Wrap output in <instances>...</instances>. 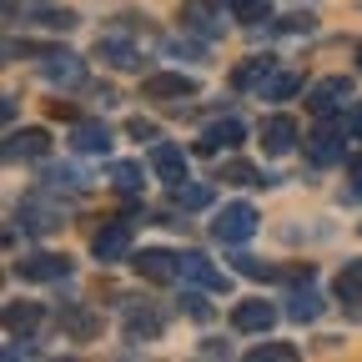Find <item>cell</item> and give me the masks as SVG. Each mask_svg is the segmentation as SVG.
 I'll list each match as a JSON object with an SVG mask.
<instances>
[{"label":"cell","instance_id":"cell-1","mask_svg":"<svg viewBox=\"0 0 362 362\" xmlns=\"http://www.w3.org/2000/svg\"><path fill=\"white\" fill-rule=\"evenodd\" d=\"M257 206L252 202H226L221 211H216V221H211V242H221V247H242V242H252L257 237Z\"/></svg>","mask_w":362,"mask_h":362},{"label":"cell","instance_id":"cell-2","mask_svg":"<svg viewBox=\"0 0 362 362\" xmlns=\"http://www.w3.org/2000/svg\"><path fill=\"white\" fill-rule=\"evenodd\" d=\"M16 216H21V226L25 232H35V237H51V232H61L66 226V202H56V197H25L21 206H16Z\"/></svg>","mask_w":362,"mask_h":362},{"label":"cell","instance_id":"cell-3","mask_svg":"<svg viewBox=\"0 0 362 362\" xmlns=\"http://www.w3.org/2000/svg\"><path fill=\"white\" fill-rule=\"evenodd\" d=\"M347 106H352V81L347 76H322L317 86H307V111L317 121H327V116H337Z\"/></svg>","mask_w":362,"mask_h":362},{"label":"cell","instance_id":"cell-4","mask_svg":"<svg viewBox=\"0 0 362 362\" xmlns=\"http://www.w3.org/2000/svg\"><path fill=\"white\" fill-rule=\"evenodd\" d=\"M197 76H187V71H156V76H146L141 81V96L146 101H166V106H176V101H197Z\"/></svg>","mask_w":362,"mask_h":362},{"label":"cell","instance_id":"cell-5","mask_svg":"<svg viewBox=\"0 0 362 362\" xmlns=\"http://www.w3.org/2000/svg\"><path fill=\"white\" fill-rule=\"evenodd\" d=\"M342 156H347V126H337V121L327 116L322 126L307 136V161H312V166H337Z\"/></svg>","mask_w":362,"mask_h":362},{"label":"cell","instance_id":"cell-6","mask_svg":"<svg viewBox=\"0 0 362 362\" xmlns=\"http://www.w3.org/2000/svg\"><path fill=\"white\" fill-rule=\"evenodd\" d=\"M40 76L51 86H81L86 81V61L66 45H51V51H40Z\"/></svg>","mask_w":362,"mask_h":362},{"label":"cell","instance_id":"cell-7","mask_svg":"<svg viewBox=\"0 0 362 362\" xmlns=\"http://www.w3.org/2000/svg\"><path fill=\"white\" fill-rule=\"evenodd\" d=\"M131 267H136V277H146V282H176V277H181V257L166 252V247L131 252Z\"/></svg>","mask_w":362,"mask_h":362},{"label":"cell","instance_id":"cell-8","mask_svg":"<svg viewBox=\"0 0 362 362\" xmlns=\"http://www.w3.org/2000/svg\"><path fill=\"white\" fill-rule=\"evenodd\" d=\"M16 277H25V282H66V277H71V257H61V252L21 257V262H16Z\"/></svg>","mask_w":362,"mask_h":362},{"label":"cell","instance_id":"cell-9","mask_svg":"<svg viewBox=\"0 0 362 362\" xmlns=\"http://www.w3.org/2000/svg\"><path fill=\"white\" fill-rule=\"evenodd\" d=\"M90 257L96 262H126L131 257V221H106L96 237H90Z\"/></svg>","mask_w":362,"mask_h":362},{"label":"cell","instance_id":"cell-10","mask_svg":"<svg viewBox=\"0 0 362 362\" xmlns=\"http://www.w3.org/2000/svg\"><path fill=\"white\" fill-rule=\"evenodd\" d=\"M111 126L106 121H96V116H81V121H71V146L81 151V156H106L111 151Z\"/></svg>","mask_w":362,"mask_h":362},{"label":"cell","instance_id":"cell-11","mask_svg":"<svg viewBox=\"0 0 362 362\" xmlns=\"http://www.w3.org/2000/svg\"><path fill=\"white\" fill-rule=\"evenodd\" d=\"M242 141H247V126H242V116H221V121H211V126L202 131L197 151H202V156H216L221 146L232 151V146H242Z\"/></svg>","mask_w":362,"mask_h":362},{"label":"cell","instance_id":"cell-12","mask_svg":"<svg viewBox=\"0 0 362 362\" xmlns=\"http://www.w3.org/2000/svg\"><path fill=\"white\" fill-rule=\"evenodd\" d=\"M181 277L192 287H206V292H226V272L206 252H181Z\"/></svg>","mask_w":362,"mask_h":362},{"label":"cell","instance_id":"cell-13","mask_svg":"<svg viewBox=\"0 0 362 362\" xmlns=\"http://www.w3.org/2000/svg\"><path fill=\"white\" fill-rule=\"evenodd\" d=\"M151 171H156V181H166V187H181V181H187V151L176 141H156L151 146Z\"/></svg>","mask_w":362,"mask_h":362},{"label":"cell","instance_id":"cell-14","mask_svg":"<svg viewBox=\"0 0 362 362\" xmlns=\"http://www.w3.org/2000/svg\"><path fill=\"white\" fill-rule=\"evenodd\" d=\"M161 327H166V317L156 307L126 302V342H151V337H161Z\"/></svg>","mask_w":362,"mask_h":362},{"label":"cell","instance_id":"cell-15","mask_svg":"<svg viewBox=\"0 0 362 362\" xmlns=\"http://www.w3.org/2000/svg\"><path fill=\"white\" fill-rule=\"evenodd\" d=\"M45 151H51V136H45L40 126L11 131V136H6V161H40Z\"/></svg>","mask_w":362,"mask_h":362},{"label":"cell","instance_id":"cell-16","mask_svg":"<svg viewBox=\"0 0 362 362\" xmlns=\"http://www.w3.org/2000/svg\"><path fill=\"white\" fill-rule=\"evenodd\" d=\"M226 11H232L226 0H187V16L181 21H187L192 30H202V35H221L226 21H211V16H226Z\"/></svg>","mask_w":362,"mask_h":362},{"label":"cell","instance_id":"cell-17","mask_svg":"<svg viewBox=\"0 0 362 362\" xmlns=\"http://www.w3.org/2000/svg\"><path fill=\"white\" fill-rule=\"evenodd\" d=\"M262 146H267V156H287L297 146V121L292 116H267L262 121Z\"/></svg>","mask_w":362,"mask_h":362},{"label":"cell","instance_id":"cell-18","mask_svg":"<svg viewBox=\"0 0 362 362\" xmlns=\"http://www.w3.org/2000/svg\"><path fill=\"white\" fill-rule=\"evenodd\" d=\"M272 322H277V307L262 302V297L237 302V312H232V327H237V332H267Z\"/></svg>","mask_w":362,"mask_h":362},{"label":"cell","instance_id":"cell-19","mask_svg":"<svg viewBox=\"0 0 362 362\" xmlns=\"http://www.w3.org/2000/svg\"><path fill=\"white\" fill-rule=\"evenodd\" d=\"M337 297H342V312L352 317V322H362V257L342 267V277H337Z\"/></svg>","mask_w":362,"mask_h":362},{"label":"cell","instance_id":"cell-20","mask_svg":"<svg viewBox=\"0 0 362 362\" xmlns=\"http://www.w3.org/2000/svg\"><path fill=\"white\" fill-rule=\"evenodd\" d=\"M96 61H106L116 71H136V66H141V51H136L131 40H121V35H101L96 40Z\"/></svg>","mask_w":362,"mask_h":362},{"label":"cell","instance_id":"cell-21","mask_svg":"<svg viewBox=\"0 0 362 362\" xmlns=\"http://www.w3.org/2000/svg\"><path fill=\"white\" fill-rule=\"evenodd\" d=\"M45 322V307L40 302H6V332L11 337H30Z\"/></svg>","mask_w":362,"mask_h":362},{"label":"cell","instance_id":"cell-22","mask_svg":"<svg viewBox=\"0 0 362 362\" xmlns=\"http://www.w3.org/2000/svg\"><path fill=\"white\" fill-rule=\"evenodd\" d=\"M287 317H292V322H317V317H322V292H317L312 282L307 287H297V292H287V307H282Z\"/></svg>","mask_w":362,"mask_h":362},{"label":"cell","instance_id":"cell-23","mask_svg":"<svg viewBox=\"0 0 362 362\" xmlns=\"http://www.w3.org/2000/svg\"><path fill=\"white\" fill-rule=\"evenodd\" d=\"M61 332L76 337V342H90L101 332V317L90 312V307H61Z\"/></svg>","mask_w":362,"mask_h":362},{"label":"cell","instance_id":"cell-24","mask_svg":"<svg viewBox=\"0 0 362 362\" xmlns=\"http://www.w3.org/2000/svg\"><path fill=\"white\" fill-rule=\"evenodd\" d=\"M297 90H302V76H297V71H272V76L257 86V96H262V101H292Z\"/></svg>","mask_w":362,"mask_h":362},{"label":"cell","instance_id":"cell-25","mask_svg":"<svg viewBox=\"0 0 362 362\" xmlns=\"http://www.w3.org/2000/svg\"><path fill=\"white\" fill-rule=\"evenodd\" d=\"M171 202L181 206V211H206L211 206V187H206V181H181V187H171Z\"/></svg>","mask_w":362,"mask_h":362},{"label":"cell","instance_id":"cell-26","mask_svg":"<svg viewBox=\"0 0 362 362\" xmlns=\"http://www.w3.org/2000/svg\"><path fill=\"white\" fill-rule=\"evenodd\" d=\"M221 181H232V187H277L282 176H262L252 161H226L221 166Z\"/></svg>","mask_w":362,"mask_h":362},{"label":"cell","instance_id":"cell-27","mask_svg":"<svg viewBox=\"0 0 362 362\" xmlns=\"http://www.w3.org/2000/svg\"><path fill=\"white\" fill-rule=\"evenodd\" d=\"M45 192H86V176L76 166H45Z\"/></svg>","mask_w":362,"mask_h":362},{"label":"cell","instance_id":"cell-28","mask_svg":"<svg viewBox=\"0 0 362 362\" xmlns=\"http://www.w3.org/2000/svg\"><path fill=\"white\" fill-rule=\"evenodd\" d=\"M30 16H35V25H45V30H76V25H81V16H76V11H61V6H35Z\"/></svg>","mask_w":362,"mask_h":362},{"label":"cell","instance_id":"cell-29","mask_svg":"<svg viewBox=\"0 0 362 362\" xmlns=\"http://www.w3.org/2000/svg\"><path fill=\"white\" fill-rule=\"evenodd\" d=\"M106 176H111V187H116V192H141V181H146V171L136 166V161H111Z\"/></svg>","mask_w":362,"mask_h":362},{"label":"cell","instance_id":"cell-30","mask_svg":"<svg viewBox=\"0 0 362 362\" xmlns=\"http://www.w3.org/2000/svg\"><path fill=\"white\" fill-rule=\"evenodd\" d=\"M226 6H232V16H237L242 25H257V21L272 16V0H226Z\"/></svg>","mask_w":362,"mask_h":362},{"label":"cell","instance_id":"cell-31","mask_svg":"<svg viewBox=\"0 0 362 362\" xmlns=\"http://www.w3.org/2000/svg\"><path fill=\"white\" fill-rule=\"evenodd\" d=\"M252 362H297V347L292 342H262V347H252Z\"/></svg>","mask_w":362,"mask_h":362},{"label":"cell","instance_id":"cell-32","mask_svg":"<svg viewBox=\"0 0 362 362\" xmlns=\"http://www.w3.org/2000/svg\"><path fill=\"white\" fill-rule=\"evenodd\" d=\"M272 76V56H252L242 71H237V86H262Z\"/></svg>","mask_w":362,"mask_h":362},{"label":"cell","instance_id":"cell-33","mask_svg":"<svg viewBox=\"0 0 362 362\" xmlns=\"http://www.w3.org/2000/svg\"><path fill=\"white\" fill-rule=\"evenodd\" d=\"M202 292H206V287H202ZM202 292H187V297H181V312L197 317V322H211V302H206Z\"/></svg>","mask_w":362,"mask_h":362},{"label":"cell","instance_id":"cell-34","mask_svg":"<svg viewBox=\"0 0 362 362\" xmlns=\"http://www.w3.org/2000/svg\"><path fill=\"white\" fill-rule=\"evenodd\" d=\"M126 136H136V141H161V126L146 121V116H131L126 121Z\"/></svg>","mask_w":362,"mask_h":362},{"label":"cell","instance_id":"cell-35","mask_svg":"<svg viewBox=\"0 0 362 362\" xmlns=\"http://www.w3.org/2000/svg\"><path fill=\"white\" fill-rule=\"evenodd\" d=\"M237 272H242V277H282V272L267 267L262 257H237Z\"/></svg>","mask_w":362,"mask_h":362},{"label":"cell","instance_id":"cell-36","mask_svg":"<svg viewBox=\"0 0 362 362\" xmlns=\"http://www.w3.org/2000/svg\"><path fill=\"white\" fill-rule=\"evenodd\" d=\"M347 181H352V187H347V197H362V151L347 161Z\"/></svg>","mask_w":362,"mask_h":362},{"label":"cell","instance_id":"cell-37","mask_svg":"<svg viewBox=\"0 0 362 362\" xmlns=\"http://www.w3.org/2000/svg\"><path fill=\"white\" fill-rule=\"evenodd\" d=\"M202 357H232V342H221V337H206V342H202Z\"/></svg>","mask_w":362,"mask_h":362},{"label":"cell","instance_id":"cell-38","mask_svg":"<svg viewBox=\"0 0 362 362\" xmlns=\"http://www.w3.org/2000/svg\"><path fill=\"white\" fill-rule=\"evenodd\" d=\"M347 136L362 141V106H347Z\"/></svg>","mask_w":362,"mask_h":362},{"label":"cell","instance_id":"cell-39","mask_svg":"<svg viewBox=\"0 0 362 362\" xmlns=\"http://www.w3.org/2000/svg\"><path fill=\"white\" fill-rule=\"evenodd\" d=\"M357 71H362V40H357Z\"/></svg>","mask_w":362,"mask_h":362},{"label":"cell","instance_id":"cell-40","mask_svg":"<svg viewBox=\"0 0 362 362\" xmlns=\"http://www.w3.org/2000/svg\"><path fill=\"white\" fill-rule=\"evenodd\" d=\"M25 6H30V11H35V6H45V0H25Z\"/></svg>","mask_w":362,"mask_h":362}]
</instances>
